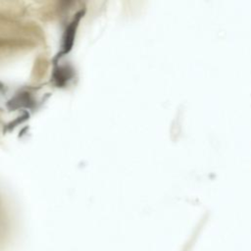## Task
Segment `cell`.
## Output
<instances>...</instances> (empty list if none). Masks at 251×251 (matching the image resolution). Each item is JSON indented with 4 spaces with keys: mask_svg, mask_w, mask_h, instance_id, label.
Returning <instances> with one entry per match:
<instances>
[{
    "mask_svg": "<svg viewBox=\"0 0 251 251\" xmlns=\"http://www.w3.org/2000/svg\"><path fill=\"white\" fill-rule=\"evenodd\" d=\"M73 70L69 67H57L53 72V80L57 86H64L73 77Z\"/></svg>",
    "mask_w": 251,
    "mask_h": 251,
    "instance_id": "3",
    "label": "cell"
},
{
    "mask_svg": "<svg viewBox=\"0 0 251 251\" xmlns=\"http://www.w3.org/2000/svg\"><path fill=\"white\" fill-rule=\"evenodd\" d=\"M8 107L11 110L19 108H32L34 105V100L28 92H20L16 94L9 102Z\"/></svg>",
    "mask_w": 251,
    "mask_h": 251,
    "instance_id": "2",
    "label": "cell"
},
{
    "mask_svg": "<svg viewBox=\"0 0 251 251\" xmlns=\"http://www.w3.org/2000/svg\"><path fill=\"white\" fill-rule=\"evenodd\" d=\"M84 11L80 10L79 12H77L75 16V18L73 19V21L68 25L64 35H63V40H62V48L59 51V53L57 54V56L55 57V59H60L62 56L68 54L74 45V41H75V33H76V29L78 26V24L81 20V18L83 17Z\"/></svg>",
    "mask_w": 251,
    "mask_h": 251,
    "instance_id": "1",
    "label": "cell"
}]
</instances>
